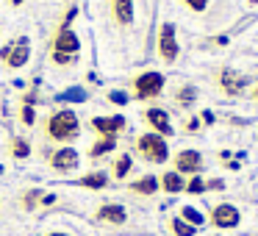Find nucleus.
Listing matches in <instances>:
<instances>
[{
    "label": "nucleus",
    "instance_id": "obj_1",
    "mask_svg": "<svg viewBox=\"0 0 258 236\" xmlns=\"http://www.w3.org/2000/svg\"><path fill=\"white\" fill-rule=\"evenodd\" d=\"M47 131L53 139H73V136H78V117L73 111H56L50 117Z\"/></svg>",
    "mask_w": 258,
    "mask_h": 236
},
{
    "label": "nucleus",
    "instance_id": "obj_2",
    "mask_svg": "<svg viewBox=\"0 0 258 236\" xmlns=\"http://www.w3.org/2000/svg\"><path fill=\"white\" fill-rule=\"evenodd\" d=\"M78 47H81L78 36H75L70 28H61L56 45H53V58H56V64H70L75 58V53H78Z\"/></svg>",
    "mask_w": 258,
    "mask_h": 236
},
{
    "label": "nucleus",
    "instance_id": "obj_3",
    "mask_svg": "<svg viewBox=\"0 0 258 236\" xmlns=\"http://www.w3.org/2000/svg\"><path fill=\"white\" fill-rule=\"evenodd\" d=\"M139 150H142V156H145L147 161H156V164L167 161V142H164L158 134H145L142 136Z\"/></svg>",
    "mask_w": 258,
    "mask_h": 236
},
{
    "label": "nucleus",
    "instance_id": "obj_4",
    "mask_svg": "<svg viewBox=\"0 0 258 236\" xmlns=\"http://www.w3.org/2000/svg\"><path fill=\"white\" fill-rule=\"evenodd\" d=\"M134 89H136V97H153V95H158V92L164 89V75H158V73L139 75V78H136V84H134Z\"/></svg>",
    "mask_w": 258,
    "mask_h": 236
},
{
    "label": "nucleus",
    "instance_id": "obj_5",
    "mask_svg": "<svg viewBox=\"0 0 258 236\" xmlns=\"http://www.w3.org/2000/svg\"><path fill=\"white\" fill-rule=\"evenodd\" d=\"M158 50L167 62H172L178 56V42H175V25L172 23H164L161 28V39H158Z\"/></svg>",
    "mask_w": 258,
    "mask_h": 236
},
{
    "label": "nucleus",
    "instance_id": "obj_6",
    "mask_svg": "<svg viewBox=\"0 0 258 236\" xmlns=\"http://www.w3.org/2000/svg\"><path fill=\"white\" fill-rule=\"evenodd\" d=\"M211 222L217 225V228H236V225H239V211H236L233 206H228V203H222V206L214 208Z\"/></svg>",
    "mask_w": 258,
    "mask_h": 236
},
{
    "label": "nucleus",
    "instance_id": "obj_7",
    "mask_svg": "<svg viewBox=\"0 0 258 236\" xmlns=\"http://www.w3.org/2000/svg\"><path fill=\"white\" fill-rule=\"evenodd\" d=\"M28 56H31V42L23 36V39H17V42L12 45V50H9V58H6V62H9V67L17 70V67H23V64L28 62Z\"/></svg>",
    "mask_w": 258,
    "mask_h": 236
},
{
    "label": "nucleus",
    "instance_id": "obj_8",
    "mask_svg": "<svg viewBox=\"0 0 258 236\" xmlns=\"http://www.w3.org/2000/svg\"><path fill=\"white\" fill-rule=\"evenodd\" d=\"M200 164H203V158L197 150H183V153L175 156V169H178V172H197Z\"/></svg>",
    "mask_w": 258,
    "mask_h": 236
},
{
    "label": "nucleus",
    "instance_id": "obj_9",
    "mask_svg": "<svg viewBox=\"0 0 258 236\" xmlns=\"http://www.w3.org/2000/svg\"><path fill=\"white\" fill-rule=\"evenodd\" d=\"M219 84H222V89L228 92V95H239V92L244 89L247 78H241L233 70H222V73H219Z\"/></svg>",
    "mask_w": 258,
    "mask_h": 236
},
{
    "label": "nucleus",
    "instance_id": "obj_10",
    "mask_svg": "<svg viewBox=\"0 0 258 236\" xmlns=\"http://www.w3.org/2000/svg\"><path fill=\"white\" fill-rule=\"evenodd\" d=\"M145 117H147V123L153 125V128L158 131V134H172V125H169V120H167V111L164 108H147L145 111Z\"/></svg>",
    "mask_w": 258,
    "mask_h": 236
},
{
    "label": "nucleus",
    "instance_id": "obj_11",
    "mask_svg": "<svg viewBox=\"0 0 258 236\" xmlns=\"http://www.w3.org/2000/svg\"><path fill=\"white\" fill-rule=\"evenodd\" d=\"M50 161H53V167L61 169V172H64V169H75V167H78V153L70 150V147H64V150L53 153Z\"/></svg>",
    "mask_w": 258,
    "mask_h": 236
},
{
    "label": "nucleus",
    "instance_id": "obj_12",
    "mask_svg": "<svg viewBox=\"0 0 258 236\" xmlns=\"http://www.w3.org/2000/svg\"><path fill=\"white\" fill-rule=\"evenodd\" d=\"M92 125H95L103 136H111V134H117V131H122L125 120L122 117H95V120H92Z\"/></svg>",
    "mask_w": 258,
    "mask_h": 236
},
{
    "label": "nucleus",
    "instance_id": "obj_13",
    "mask_svg": "<svg viewBox=\"0 0 258 236\" xmlns=\"http://www.w3.org/2000/svg\"><path fill=\"white\" fill-rule=\"evenodd\" d=\"M97 217L103 219V222H114V225H119V222H125V208L122 206H117V203H106V206L97 211Z\"/></svg>",
    "mask_w": 258,
    "mask_h": 236
},
{
    "label": "nucleus",
    "instance_id": "obj_14",
    "mask_svg": "<svg viewBox=\"0 0 258 236\" xmlns=\"http://www.w3.org/2000/svg\"><path fill=\"white\" fill-rule=\"evenodd\" d=\"M114 12H117V23L128 25L134 20V0H114Z\"/></svg>",
    "mask_w": 258,
    "mask_h": 236
},
{
    "label": "nucleus",
    "instance_id": "obj_15",
    "mask_svg": "<svg viewBox=\"0 0 258 236\" xmlns=\"http://www.w3.org/2000/svg\"><path fill=\"white\" fill-rule=\"evenodd\" d=\"M131 189H134V192H139V195H153V192L158 189V181L153 178V175H145V178H142V181H136V184L131 186Z\"/></svg>",
    "mask_w": 258,
    "mask_h": 236
},
{
    "label": "nucleus",
    "instance_id": "obj_16",
    "mask_svg": "<svg viewBox=\"0 0 258 236\" xmlns=\"http://www.w3.org/2000/svg\"><path fill=\"white\" fill-rule=\"evenodd\" d=\"M161 186L167 192H180L183 189V178H178V172H167V175H161Z\"/></svg>",
    "mask_w": 258,
    "mask_h": 236
},
{
    "label": "nucleus",
    "instance_id": "obj_17",
    "mask_svg": "<svg viewBox=\"0 0 258 236\" xmlns=\"http://www.w3.org/2000/svg\"><path fill=\"white\" fill-rule=\"evenodd\" d=\"M81 184L92 186V189H103V186L108 184V178H106V172H92V175H86V178H81Z\"/></svg>",
    "mask_w": 258,
    "mask_h": 236
},
{
    "label": "nucleus",
    "instance_id": "obj_18",
    "mask_svg": "<svg viewBox=\"0 0 258 236\" xmlns=\"http://www.w3.org/2000/svg\"><path fill=\"white\" fill-rule=\"evenodd\" d=\"M111 147H114V136H103V139L89 150V156H92V158H97V156H103V153H108Z\"/></svg>",
    "mask_w": 258,
    "mask_h": 236
},
{
    "label": "nucleus",
    "instance_id": "obj_19",
    "mask_svg": "<svg viewBox=\"0 0 258 236\" xmlns=\"http://www.w3.org/2000/svg\"><path fill=\"white\" fill-rule=\"evenodd\" d=\"M180 217H183V219H189V222H191V228H195V225H203V222H206V217H203V214L197 211V208H191V206H186L183 211H180Z\"/></svg>",
    "mask_w": 258,
    "mask_h": 236
},
{
    "label": "nucleus",
    "instance_id": "obj_20",
    "mask_svg": "<svg viewBox=\"0 0 258 236\" xmlns=\"http://www.w3.org/2000/svg\"><path fill=\"white\" fill-rule=\"evenodd\" d=\"M172 230H175V236H195V228L186 225L183 219H172Z\"/></svg>",
    "mask_w": 258,
    "mask_h": 236
},
{
    "label": "nucleus",
    "instance_id": "obj_21",
    "mask_svg": "<svg viewBox=\"0 0 258 236\" xmlns=\"http://www.w3.org/2000/svg\"><path fill=\"white\" fill-rule=\"evenodd\" d=\"M175 100H178L180 106H189V103L195 100V86H183V89L178 92V97H175Z\"/></svg>",
    "mask_w": 258,
    "mask_h": 236
},
{
    "label": "nucleus",
    "instance_id": "obj_22",
    "mask_svg": "<svg viewBox=\"0 0 258 236\" xmlns=\"http://www.w3.org/2000/svg\"><path fill=\"white\" fill-rule=\"evenodd\" d=\"M28 153H31L28 142H23V139H14V156H17V158H25Z\"/></svg>",
    "mask_w": 258,
    "mask_h": 236
},
{
    "label": "nucleus",
    "instance_id": "obj_23",
    "mask_svg": "<svg viewBox=\"0 0 258 236\" xmlns=\"http://www.w3.org/2000/svg\"><path fill=\"white\" fill-rule=\"evenodd\" d=\"M61 100H86V92H81V89H70V92H61Z\"/></svg>",
    "mask_w": 258,
    "mask_h": 236
},
{
    "label": "nucleus",
    "instance_id": "obj_24",
    "mask_svg": "<svg viewBox=\"0 0 258 236\" xmlns=\"http://www.w3.org/2000/svg\"><path fill=\"white\" fill-rule=\"evenodd\" d=\"M131 169V158L128 156H122L119 158V164H117V178H125V172Z\"/></svg>",
    "mask_w": 258,
    "mask_h": 236
},
{
    "label": "nucleus",
    "instance_id": "obj_25",
    "mask_svg": "<svg viewBox=\"0 0 258 236\" xmlns=\"http://www.w3.org/2000/svg\"><path fill=\"white\" fill-rule=\"evenodd\" d=\"M36 197H42L39 192H28V195H25V203H23V206H25V208H34V206H36Z\"/></svg>",
    "mask_w": 258,
    "mask_h": 236
},
{
    "label": "nucleus",
    "instance_id": "obj_26",
    "mask_svg": "<svg viewBox=\"0 0 258 236\" xmlns=\"http://www.w3.org/2000/svg\"><path fill=\"white\" fill-rule=\"evenodd\" d=\"M203 189H206V184H203L200 178H195V181L189 184V192H191V195H197V192H203Z\"/></svg>",
    "mask_w": 258,
    "mask_h": 236
},
{
    "label": "nucleus",
    "instance_id": "obj_27",
    "mask_svg": "<svg viewBox=\"0 0 258 236\" xmlns=\"http://www.w3.org/2000/svg\"><path fill=\"white\" fill-rule=\"evenodd\" d=\"M186 6L195 9V12H203L206 9V0H186Z\"/></svg>",
    "mask_w": 258,
    "mask_h": 236
},
{
    "label": "nucleus",
    "instance_id": "obj_28",
    "mask_svg": "<svg viewBox=\"0 0 258 236\" xmlns=\"http://www.w3.org/2000/svg\"><path fill=\"white\" fill-rule=\"evenodd\" d=\"M23 120H25L28 125L34 123V108H28V106H25V108H23Z\"/></svg>",
    "mask_w": 258,
    "mask_h": 236
},
{
    "label": "nucleus",
    "instance_id": "obj_29",
    "mask_svg": "<svg viewBox=\"0 0 258 236\" xmlns=\"http://www.w3.org/2000/svg\"><path fill=\"white\" fill-rule=\"evenodd\" d=\"M108 97H111L114 103H125V100H128V97H125L122 92H111V95H108Z\"/></svg>",
    "mask_w": 258,
    "mask_h": 236
},
{
    "label": "nucleus",
    "instance_id": "obj_30",
    "mask_svg": "<svg viewBox=\"0 0 258 236\" xmlns=\"http://www.w3.org/2000/svg\"><path fill=\"white\" fill-rule=\"evenodd\" d=\"M20 3H23V0H12V6H20Z\"/></svg>",
    "mask_w": 258,
    "mask_h": 236
},
{
    "label": "nucleus",
    "instance_id": "obj_31",
    "mask_svg": "<svg viewBox=\"0 0 258 236\" xmlns=\"http://www.w3.org/2000/svg\"><path fill=\"white\" fill-rule=\"evenodd\" d=\"M47 236H67V233H47Z\"/></svg>",
    "mask_w": 258,
    "mask_h": 236
},
{
    "label": "nucleus",
    "instance_id": "obj_32",
    "mask_svg": "<svg viewBox=\"0 0 258 236\" xmlns=\"http://www.w3.org/2000/svg\"><path fill=\"white\" fill-rule=\"evenodd\" d=\"M255 97H258V89H255Z\"/></svg>",
    "mask_w": 258,
    "mask_h": 236
}]
</instances>
